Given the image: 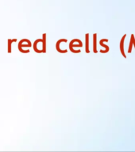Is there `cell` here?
Masks as SVG:
<instances>
[{
  "label": "cell",
  "mask_w": 135,
  "mask_h": 152,
  "mask_svg": "<svg viewBox=\"0 0 135 152\" xmlns=\"http://www.w3.org/2000/svg\"><path fill=\"white\" fill-rule=\"evenodd\" d=\"M62 42L66 43L67 40L66 39H60V40L57 42V44H56V49H57V52H60V53H67V52H68L67 50H61L60 48V43Z\"/></svg>",
  "instance_id": "1"
},
{
  "label": "cell",
  "mask_w": 135,
  "mask_h": 152,
  "mask_svg": "<svg viewBox=\"0 0 135 152\" xmlns=\"http://www.w3.org/2000/svg\"><path fill=\"white\" fill-rule=\"evenodd\" d=\"M126 37V34L122 36V40L120 41V51H121V53L122 55V56L126 59V56L125 54V51H124V42H125V38Z\"/></svg>",
  "instance_id": "2"
},
{
  "label": "cell",
  "mask_w": 135,
  "mask_h": 152,
  "mask_svg": "<svg viewBox=\"0 0 135 152\" xmlns=\"http://www.w3.org/2000/svg\"><path fill=\"white\" fill-rule=\"evenodd\" d=\"M105 41H106V42H107V41H108V39H102V40L100 41V45L106 48L105 50H100V52H101V53H107V52H109V50H110L109 47H108L107 45H106L103 44V42H105Z\"/></svg>",
  "instance_id": "3"
},
{
  "label": "cell",
  "mask_w": 135,
  "mask_h": 152,
  "mask_svg": "<svg viewBox=\"0 0 135 152\" xmlns=\"http://www.w3.org/2000/svg\"><path fill=\"white\" fill-rule=\"evenodd\" d=\"M32 45H30V44H28V45H22V43L20 41V42L18 43V50L19 52H21V53H29L30 52V50H23L21 48L22 47H31Z\"/></svg>",
  "instance_id": "4"
},
{
  "label": "cell",
  "mask_w": 135,
  "mask_h": 152,
  "mask_svg": "<svg viewBox=\"0 0 135 152\" xmlns=\"http://www.w3.org/2000/svg\"><path fill=\"white\" fill-rule=\"evenodd\" d=\"M83 45H81V44H79V45H73V44H72L70 43L69 44V49L72 52H73V53H80L81 52L80 50H75L73 48L74 47H82Z\"/></svg>",
  "instance_id": "5"
},
{
  "label": "cell",
  "mask_w": 135,
  "mask_h": 152,
  "mask_svg": "<svg viewBox=\"0 0 135 152\" xmlns=\"http://www.w3.org/2000/svg\"><path fill=\"white\" fill-rule=\"evenodd\" d=\"M93 52L94 53H97V34L94 33L93 35Z\"/></svg>",
  "instance_id": "6"
},
{
  "label": "cell",
  "mask_w": 135,
  "mask_h": 152,
  "mask_svg": "<svg viewBox=\"0 0 135 152\" xmlns=\"http://www.w3.org/2000/svg\"><path fill=\"white\" fill-rule=\"evenodd\" d=\"M41 41H42V40H41V39H38V40H36L35 41H34V43H33V50H34V51H35L36 52H37V53H41V50H39L38 48V47H37V46H38V44L39 42H41Z\"/></svg>",
  "instance_id": "7"
},
{
  "label": "cell",
  "mask_w": 135,
  "mask_h": 152,
  "mask_svg": "<svg viewBox=\"0 0 135 152\" xmlns=\"http://www.w3.org/2000/svg\"><path fill=\"white\" fill-rule=\"evenodd\" d=\"M85 52L86 53H90V50H89V33H87L85 35Z\"/></svg>",
  "instance_id": "8"
},
{
  "label": "cell",
  "mask_w": 135,
  "mask_h": 152,
  "mask_svg": "<svg viewBox=\"0 0 135 152\" xmlns=\"http://www.w3.org/2000/svg\"><path fill=\"white\" fill-rule=\"evenodd\" d=\"M42 50H41V52L43 53H45L46 52V34L44 33L43 34V38H42Z\"/></svg>",
  "instance_id": "9"
},
{
  "label": "cell",
  "mask_w": 135,
  "mask_h": 152,
  "mask_svg": "<svg viewBox=\"0 0 135 152\" xmlns=\"http://www.w3.org/2000/svg\"><path fill=\"white\" fill-rule=\"evenodd\" d=\"M17 39H14V40H11V39H8L7 42H8V45H7V52L8 53H11V45L12 43L16 42Z\"/></svg>",
  "instance_id": "10"
},
{
  "label": "cell",
  "mask_w": 135,
  "mask_h": 152,
  "mask_svg": "<svg viewBox=\"0 0 135 152\" xmlns=\"http://www.w3.org/2000/svg\"><path fill=\"white\" fill-rule=\"evenodd\" d=\"M134 37V34H131V42H130V45H129V49H128V53H131L132 52V47L134 46V43H133V37Z\"/></svg>",
  "instance_id": "11"
},
{
  "label": "cell",
  "mask_w": 135,
  "mask_h": 152,
  "mask_svg": "<svg viewBox=\"0 0 135 152\" xmlns=\"http://www.w3.org/2000/svg\"><path fill=\"white\" fill-rule=\"evenodd\" d=\"M133 43H134V48H135V38H134V37H133Z\"/></svg>",
  "instance_id": "12"
}]
</instances>
